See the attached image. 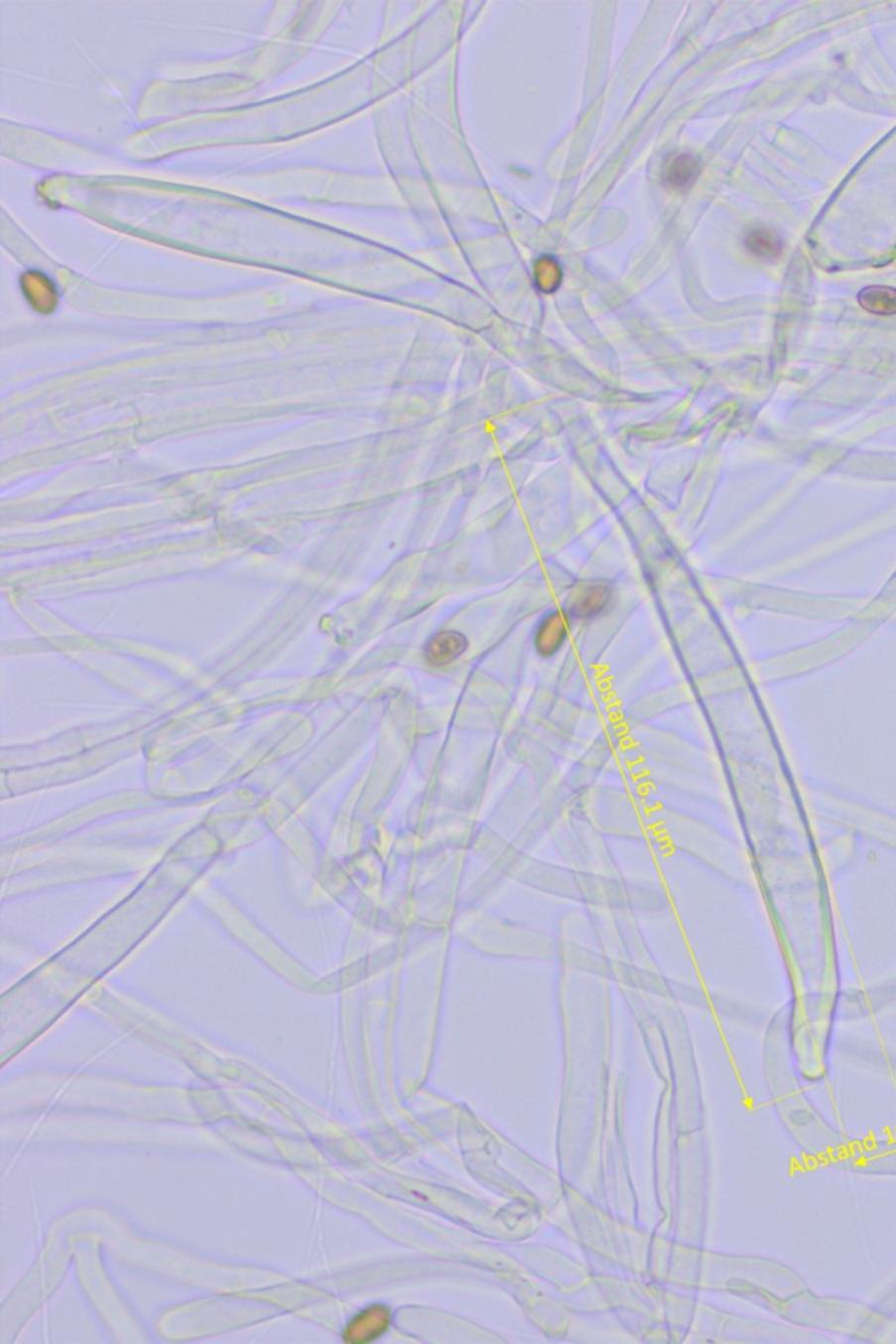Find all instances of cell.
I'll return each instance as SVG.
<instances>
[{"mask_svg":"<svg viewBox=\"0 0 896 1344\" xmlns=\"http://www.w3.org/2000/svg\"><path fill=\"white\" fill-rule=\"evenodd\" d=\"M470 648L468 637L459 630H440L426 642L424 658L431 667H447L463 657Z\"/></svg>","mask_w":896,"mask_h":1344,"instance_id":"1","label":"cell"},{"mask_svg":"<svg viewBox=\"0 0 896 1344\" xmlns=\"http://www.w3.org/2000/svg\"><path fill=\"white\" fill-rule=\"evenodd\" d=\"M612 603V589L603 583H592L585 585L582 589L576 591L575 596L569 603L566 613L569 618L576 620H591L610 608Z\"/></svg>","mask_w":896,"mask_h":1344,"instance_id":"2","label":"cell"},{"mask_svg":"<svg viewBox=\"0 0 896 1344\" xmlns=\"http://www.w3.org/2000/svg\"><path fill=\"white\" fill-rule=\"evenodd\" d=\"M389 1325L388 1307L372 1306L356 1314L345 1329V1341L349 1343H370L382 1336Z\"/></svg>","mask_w":896,"mask_h":1344,"instance_id":"3","label":"cell"},{"mask_svg":"<svg viewBox=\"0 0 896 1344\" xmlns=\"http://www.w3.org/2000/svg\"><path fill=\"white\" fill-rule=\"evenodd\" d=\"M569 615L568 613L552 612L546 615L545 618L539 623L538 632L534 637L536 651L541 657H552L557 651L566 644L568 639Z\"/></svg>","mask_w":896,"mask_h":1344,"instance_id":"4","label":"cell"},{"mask_svg":"<svg viewBox=\"0 0 896 1344\" xmlns=\"http://www.w3.org/2000/svg\"><path fill=\"white\" fill-rule=\"evenodd\" d=\"M701 175V164L694 155H678L665 170V184L676 191H687Z\"/></svg>","mask_w":896,"mask_h":1344,"instance_id":"5","label":"cell"},{"mask_svg":"<svg viewBox=\"0 0 896 1344\" xmlns=\"http://www.w3.org/2000/svg\"><path fill=\"white\" fill-rule=\"evenodd\" d=\"M744 247H746L747 253L754 258L772 262L783 253V240L772 230L754 228L751 232L746 233Z\"/></svg>","mask_w":896,"mask_h":1344,"instance_id":"6","label":"cell"},{"mask_svg":"<svg viewBox=\"0 0 896 1344\" xmlns=\"http://www.w3.org/2000/svg\"><path fill=\"white\" fill-rule=\"evenodd\" d=\"M858 303L868 314L896 315V289L889 285H870L859 291Z\"/></svg>","mask_w":896,"mask_h":1344,"instance_id":"7","label":"cell"},{"mask_svg":"<svg viewBox=\"0 0 896 1344\" xmlns=\"http://www.w3.org/2000/svg\"><path fill=\"white\" fill-rule=\"evenodd\" d=\"M560 279H562V274H560L559 265L553 262V260H548V265H545V260H541V262L538 263V267H536V282H538V287L541 291H555L557 285L560 284Z\"/></svg>","mask_w":896,"mask_h":1344,"instance_id":"8","label":"cell"}]
</instances>
